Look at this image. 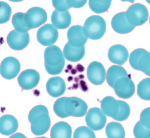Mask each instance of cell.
I'll return each mask as SVG.
<instances>
[{
	"label": "cell",
	"instance_id": "obj_1",
	"mask_svg": "<svg viewBox=\"0 0 150 138\" xmlns=\"http://www.w3.org/2000/svg\"><path fill=\"white\" fill-rule=\"evenodd\" d=\"M87 108L86 102L76 97H61L56 101L53 106L55 113L62 118L69 116L83 117L86 114Z\"/></svg>",
	"mask_w": 150,
	"mask_h": 138
},
{
	"label": "cell",
	"instance_id": "obj_2",
	"mask_svg": "<svg viewBox=\"0 0 150 138\" xmlns=\"http://www.w3.org/2000/svg\"><path fill=\"white\" fill-rule=\"evenodd\" d=\"M28 119L31 123L32 132L36 135L45 133L51 124L48 110L45 106L39 105L32 108L30 111Z\"/></svg>",
	"mask_w": 150,
	"mask_h": 138
},
{
	"label": "cell",
	"instance_id": "obj_3",
	"mask_svg": "<svg viewBox=\"0 0 150 138\" xmlns=\"http://www.w3.org/2000/svg\"><path fill=\"white\" fill-rule=\"evenodd\" d=\"M44 65L47 72L52 75L62 72L64 66L65 61L63 52L57 46H48L44 53Z\"/></svg>",
	"mask_w": 150,
	"mask_h": 138
},
{
	"label": "cell",
	"instance_id": "obj_4",
	"mask_svg": "<svg viewBox=\"0 0 150 138\" xmlns=\"http://www.w3.org/2000/svg\"><path fill=\"white\" fill-rule=\"evenodd\" d=\"M83 28L85 34L88 38L97 40L101 38L105 34L106 23L101 16L93 15L86 19Z\"/></svg>",
	"mask_w": 150,
	"mask_h": 138
},
{
	"label": "cell",
	"instance_id": "obj_5",
	"mask_svg": "<svg viewBox=\"0 0 150 138\" xmlns=\"http://www.w3.org/2000/svg\"><path fill=\"white\" fill-rule=\"evenodd\" d=\"M129 63L134 69L150 76V54L146 50L139 48L133 51L130 54Z\"/></svg>",
	"mask_w": 150,
	"mask_h": 138
},
{
	"label": "cell",
	"instance_id": "obj_6",
	"mask_svg": "<svg viewBox=\"0 0 150 138\" xmlns=\"http://www.w3.org/2000/svg\"><path fill=\"white\" fill-rule=\"evenodd\" d=\"M125 13L127 21L134 27L144 24L148 19L147 9L141 4L136 3L132 5Z\"/></svg>",
	"mask_w": 150,
	"mask_h": 138
},
{
	"label": "cell",
	"instance_id": "obj_7",
	"mask_svg": "<svg viewBox=\"0 0 150 138\" xmlns=\"http://www.w3.org/2000/svg\"><path fill=\"white\" fill-rule=\"evenodd\" d=\"M85 120L87 125L91 129L98 131L105 127L106 122V115L99 108L90 109L87 113Z\"/></svg>",
	"mask_w": 150,
	"mask_h": 138
},
{
	"label": "cell",
	"instance_id": "obj_8",
	"mask_svg": "<svg viewBox=\"0 0 150 138\" xmlns=\"http://www.w3.org/2000/svg\"><path fill=\"white\" fill-rule=\"evenodd\" d=\"M58 32L52 24H45L39 28L37 32V38L42 45L49 46L53 45L57 41Z\"/></svg>",
	"mask_w": 150,
	"mask_h": 138
},
{
	"label": "cell",
	"instance_id": "obj_9",
	"mask_svg": "<svg viewBox=\"0 0 150 138\" xmlns=\"http://www.w3.org/2000/svg\"><path fill=\"white\" fill-rule=\"evenodd\" d=\"M47 18L46 11L39 7L31 8L25 14V23L30 30L37 28L46 22Z\"/></svg>",
	"mask_w": 150,
	"mask_h": 138
},
{
	"label": "cell",
	"instance_id": "obj_10",
	"mask_svg": "<svg viewBox=\"0 0 150 138\" xmlns=\"http://www.w3.org/2000/svg\"><path fill=\"white\" fill-rule=\"evenodd\" d=\"M21 69V65L16 58L8 57L4 59L0 65V73L4 78L11 80L15 78Z\"/></svg>",
	"mask_w": 150,
	"mask_h": 138
},
{
	"label": "cell",
	"instance_id": "obj_11",
	"mask_svg": "<svg viewBox=\"0 0 150 138\" xmlns=\"http://www.w3.org/2000/svg\"><path fill=\"white\" fill-rule=\"evenodd\" d=\"M117 95L123 99H128L134 94L135 87L134 83L129 76L117 80L112 87Z\"/></svg>",
	"mask_w": 150,
	"mask_h": 138
},
{
	"label": "cell",
	"instance_id": "obj_12",
	"mask_svg": "<svg viewBox=\"0 0 150 138\" xmlns=\"http://www.w3.org/2000/svg\"><path fill=\"white\" fill-rule=\"evenodd\" d=\"M29 41V36L28 32H21L15 29L10 31L7 37L8 45L15 50L23 49L28 46Z\"/></svg>",
	"mask_w": 150,
	"mask_h": 138
},
{
	"label": "cell",
	"instance_id": "obj_13",
	"mask_svg": "<svg viewBox=\"0 0 150 138\" xmlns=\"http://www.w3.org/2000/svg\"><path fill=\"white\" fill-rule=\"evenodd\" d=\"M87 76L93 84L98 85L102 84L106 77L105 70L103 64L97 61L91 62L87 68Z\"/></svg>",
	"mask_w": 150,
	"mask_h": 138
},
{
	"label": "cell",
	"instance_id": "obj_14",
	"mask_svg": "<svg viewBox=\"0 0 150 138\" xmlns=\"http://www.w3.org/2000/svg\"><path fill=\"white\" fill-rule=\"evenodd\" d=\"M40 79L38 73L33 69H28L21 72L18 78L20 86L23 89L29 90L35 87Z\"/></svg>",
	"mask_w": 150,
	"mask_h": 138
},
{
	"label": "cell",
	"instance_id": "obj_15",
	"mask_svg": "<svg viewBox=\"0 0 150 138\" xmlns=\"http://www.w3.org/2000/svg\"><path fill=\"white\" fill-rule=\"evenodd\" d=\"M67 37L68 42L77 47L84 46L88 39L83 32V26L79 25L73 26L69 29Z\"/></svg>",
	"mask_w": 150,
	"mask_h": 138
},
{
	"label": "cell",
	"instance_id": "obj_16",
	"mask_svg": "<svg viewBox=\"0 0 150 138\" xmlns=\"http://www.w3.org/2000/svg\"><path fill=\"white\" fill-rule=\"evenodd\" d=\"M108 57L112 63L121 65L127 60L129 54L127 49L124 46L116 44L112 46L109 48Z\"/></svg>",
	"mask_w": 150,
	"mask_h": 138
},
{
	"label": "cell",
	"instance_id": "obj_17",
	"mask_svg": "<svg viewBox=\"0 0 150 138\" xmlns=\"http://www.w3.org/2000/svg\"><path fill=\"white\" fill-rule=\"evenodd\" d=\"M46 88L50 95L57 97L64 94L66 90V85L62 78L56 76L52 77L48 80L46 84Z\"/></svg>",
	"mask_w": 150,
	"mask_h": 138
},
{
	"label": "cell",
	"instance_id": "obj_18",
	"mask_svg": "<svg viewBox=\"0 0 150 138\" xmlns=\"http://www.w3.org/2000/svg\"><path fill=\"white\" fill-rule=\"evenodd\" d=\"M111 26L116 32L126 34L132 31L135 28L127 21L125 12H121L115 15L112 20Z\"/></svg>",
	"mask_w": 150,
	"mask_h": 138
},
{
	"label": "cell",
	"instance_id": "obj_19",
	"mask_svg": "<svg viewBox=\"0 0 150 138\" xmlns=\"http://www.w3.org/2000/svg\"><path fill=\"white\" fill-rule=\"evenodd\" d=\"M51 20L52 24L56 28L64 29L70 25L71 18L68 10L60 11L55 9L52 14Z\"/></svg>",
	"mask_w": 150,
	"mask_h": 138
},
{
	"label": "cell",
	"instance_id": "obj_20",
	"mask_svg": "<svg viewBox=\"0 0 150 138\" xmlns=\"http://www.w3.org/2000/svg\"><path fill=\"white\" fill-rule=\"evenodd\" d=\"M18 125L17 120L14 116L4 115L0 118V133L4 135H10L17 131Z\"/></svg>",
	"mask_w": 150,
	"mask_h": 138
},
{
	"label": "cell",
	"instance_id": "obj_21",
	"mask_svg": "<svg viewBox=\"0 0 150 138\" xmlns=\"http://www.w3.org/2000/svg\"><path fill=\"white\" fill-rule=\"evenodd\" d=\"M100 102L101 110L104 114L114 119L119 111V100H117L112 96H108Z\"/></svg>",
	"mask_w": 150,
	"mask_h": 138
},
{
	"label": "cell",
	"instance_id": "obj_22",
	"mask_svg": "<svg viewBox=\"0 0 150 138\" xmlns=\"http://www.w3.org/2000/svg\"><path fill=\"white\" fill-rule=\"evenodd\" d=\"M85 52L84 46L77 47L72 46L67 42L65 45L63 51L64 58L71 62H77L84 57Z\"/></svg>",
	"mask_w": 150,
	"mask_h": 138
},
{
	"label": "cell",
	"instance_id": "obj_23",
	"mask_svg": "<svg viewBox=\"0 0 150 138\" xmlns=\"http://www.w3.org/2000/svg\"><path fill=\"white\" fill-rule=\"evenodd\" d=\"M71 134V126L67 122L62 121L56 123L52 127L50 136L52 138H70Z\"/></svg>",
	"mask_w": 150,
	"mask_h": 138
},
{
	"label": "cell",
	"instance_id": "obj_24",
	"mask_svg": "<svg viewBox=\"0 0 150 138\" xmlns=\"http://www.w3.org/2000/svg\"><path fill=\"white\" fill-rule=\"evenodd\" d=\"M129 76L124 68L120 65H113L110 67L107 71L106 80L108 85L112 88L114 83L118 79Z\"/></svg>",
	"mask_w": 150,
	"mask_h": 138
},
{
	"label": "cell",
	"instance_id": "obj_25",
	"mask_svg": "<svg viewBox=\"0 0 150 138\" xmlns=\"http://www.w3.org/2000/svg\"><path fill=\"white\" fill-rule=\"evenodd\" d=\"M105 134L109 138H123L125 136V130L122 125L115 122H110L107 124Z\"/></svg>",
	"mask_w": 150,
	"mask_h": 138
},
{
	"label": "cell",
	"instance_id": "obj_26",
	"mask_svg": "<svg viewBox=\"0 0 150 138\" xmlns=\"http://www.w3.org/2000/svg\"><path fill=\"white\" fill-rule=\"evenodd\" d=\"M137 94L142 99H150V78H146L141 80L137 86Z\"/></svg>",
	"mask_w": 150,
	"mask_h": 138
},
{
	"label": "cell",
	"instance_id": "obj_27",
	"mask_svg": "<svg viewBox=\"0 0 150 138\" xmlns=\"http://www.w3.org/2000/svg\"><path fill=\"white\" fill-rule=\"evenodd\" d=\"M25 13L18 12L13 16L12 22L16 30L21 32H27L30 29L27 26L24 19Z\"/></svg>",
	"mask_w": 150,
	"mask_h": 138
},
{
	"label": "cell",
	"instance_id": "obj_28",
	"mask_svg": "<svg viewBox=\"0 0 150 138\" xmlns=\"http://www.w3.org/2000/svg\"><path fill=\"white\" fill-rule=\"evenodd\" d=\"M11 12V7L8 3L0 1V24L5 23L9 20Z\"/></svg>",
	"mask_w": 150,
	"mask_h": 138
},
{
	"label": "cell",
	"instance_id": "obj_29",
	"mask_svg": "<svg viewBox=\"0 0 150 138\" xmlns=\"http://www.w3.org/2000/svg\"><path fill=\"white\" fill-rule=\"evenodd\" d=\"M119 111L114 120L122 121L128 118L130 113V110L128 104L125 101L119 100Z\"/></svg>",
	"mask_w": 150,
	"mask_h": 138
},
{
	"label": "cell",
	"instance_id": "obj_30",
	"mask_svg": "<svg viewBox=\"0 0 150 138\" xmlns=\"http://www.w3.org/2000/svg\"><path fill=\"white\" fill-rule=\"evenodd\" d=\"M73 137L74 138H95L96 136L92 129L85 126L80 127L75 131Z\"/></svg>",
	"mask_w": 150,
	"mask_h": 138
},
{
	"label": "cell",
	"instance_id": "obj_31",
	"mask_svg": "<svg viewBox=\"0 0 150 138\" xmlns=\"http://www.w3.org/2000/svg\"><path fill=\"white\" fill-rule=\"evenodd\" d=\"M134 134L137 138H150V128L144 126L139 121L134 126Z\"/></svg>",
	"mask_w": 150,
	"mask_h": 138
},
{
	"label": "cell",
	"instance_id": "obj_32",
	"mask_svg": "<svg viewBox=\"0 0 150 138\" xmlns=\"http://www.w3.org/2000/svg\"><path fill=\"white\" fill-rule=\"evenodd\" d=\"M111 3L102 4L95 0H89L88 4L91 9L96 14H101L106 11L110 8Z\"/></svg>",
	"mask_w": 150,
	"mask_h": 138
},
{
	"label": "cell",
	"instance_id": "obj_33",
	"mask_svg": "<svg viewBox=\"0 0 150 138\" xmlns=\"http://www.w3.org/2000/svg\"><path fill=\"white\" fill-rule=\"evenodd\" d=\"M140 122L144 126L150 128V109L147 108L142 112L140 116Z\"/></svg>",
	"mask_w": 150,
	"mask_h": 138
},
{
	"label": "cell",
	"instance_id": "obj_34",
	"mask_svg": "<svg viewBox=\"0 0 150 138\" xmlns=\"http://www.w3.org/2000/svg\"><path fill=\"white\" fill-rule=\"evenodd\" d=\"M52 5L56 10L60 11L68 10L71 7L66 0H52Z\"/></svg>",
	"mask_w": 150,
	"mask_h": 138
},
{
	"label": "cell",
	"instance_id": "obj_35",
	"mask_svg": "<svg viewBox=\"0 0 150 138\" xmlns=\"http://www.w3.org/2000/svg\"><path fill=\"white\" fill-rule=\"evenodd\" d=\"M68 5L71 8H79L83 6L87 0H66Z\"/></svg>",
	"mask_w": 150,
	"mask_h": 138
},
{
	"label": "cell",
	"instance_id": "obj_36",
	"mask_svg": "<svg viewBox=\"0 0 150 138\" xmlns=\"http://www.w3.org/2000/svg\"><path fill=\"white\" fill-rule=\"evenodd\" d=\"M11 137L13 138H24L25 137V136L22 134L20 133H17L14 134Z\"/></svg>",
	"mask_w": 150,
	"mask_h": 138
},
{
	"label": "cell",
	"instance_id": "obj_37",
	"mask_svg": "<svg viewBox=\"0 0 150 138\" xmlns=\"http://www.w3.org/2000/svg\"><path fill=\"white\" fill-rule=\"evenodd\" d=\"M96 1L102 4L110 3L112 0H95Z\"/></svg>",
	"mask_w": 150,
	"mask_h": 138
},
{
	"label": "cell",
	"instance_id": "obj_38",
	"mask_svg": "<svg viewBox=\"0 0 150 138\" xmlns=\"http://www.w3.org/2000/svg\"><path fill=\"white\" fill-rule=\"evenodd\" d=\"M122 1H128L130 3H133L134 2V0H121Z\"/></svg>",
	"mask_w": 150,
	"mask_h": 138
},
{
	"label": "cell",
	"instance_id": "obj_39",
	"mask_svg": "<svg viewBox=\"0 0 150 138\" xmlns=\"http://www.w3.org/2000/svg\"><path fill=\"white\" fill-rule=\"evenodd\" d=\"M11 1L14 2H18L22 1L23 0H9Z\"/></svg>",
	"mask_w": 150,
	"mask_h": 138
},
{
	"label": "cell",
	"instance_id": "obj_40",
	"mask_svg": "<svg viewBox=\"0 0 150 138\" xmlns=\"http://www.w3.org/2000/svg\"><path fill=\"white\" fill-rule=\"evenodd\" d=\"M146 1L148 3H149V4L150 3V0H146Z\"/></svg>",
	"mask_w": 150,
	"mask_h": 138
},
{
	"label": "cell",
	"instance_id": "obj_41",
	"mask_svg": "<svg viewBox=\"0 0 150 138\" xmlns=\"http://www.w3.org/2000/svg\"><path fill=\"white\" fill-rule=\"evenodd\" d=\"M0 45H1V43H0Z\"/></svg>",
	"mask_w": 150,
	"mask_h": 138
}]
</instances>
